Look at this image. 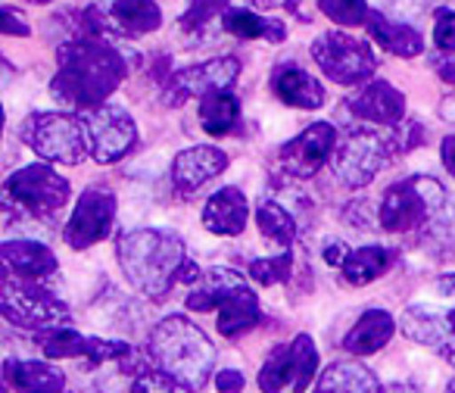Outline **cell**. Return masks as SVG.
I'll use <instances>...</instances> for the list:
<instances>
[{"label":"cell","instance_id":"cell-5","mask_svg":"<svg viewBox=\"0 0 455 393\" xmlns=\"http://www.w3.org/2000/svg\"><path fill=\"white\" fill-rule=\"evenodd\" d=\"M20 138L26 140V147H32L41 159L60 165H78L84 156H91L88 147V132L84 122L63 109H41L32 113L20 128Z\"/></svg>","mask_w":455,"mask_h":393},{"label":"cell","instance_id":"cell-43","mask_svg":"<svg viewBox=\"0 0 455 393\" xmlns=\"http://www.w3.org/2000/svg\"><path fill=\"white\" fill-rule=\"evenodd\" d=\"M349 244L347 241H340V237H324L322 241V260L328 262L331 269H340L343 266V260L349 256Z\"/></svg>","mask_w":455,"mask_h":393},{"label":"cell","instance_id":"cell-3","mask_svg":"<svg viewBox=\"0 0 455 393\" xmlns=\"http://www.w3.org/2000/svg\"><path fill=\"white\" fill-rule=\"evenodd\" d=\"M153 365L181 381L190 393H200L215 374V347L209 334L188 316H165L147 341Z\"/></svg>","mask_w":455,"mask_h":393},{"label":"cell","instance_id":"cell-22","mask_svg":"<svg viewBox=\"0 0 455 393\" xmlns=\"http://www.w3.org/2000/svg\"><path fill=\"white\" fill-rule=\"evenodd\" d=\"M243 285H250V281H247V275H241L237 269H228V266L206 269L203 278L188 291L184 306H188L190 312H200V316L203 312H219L221 306H225V300Z\"/></svg>","mask_w":455,"mask_h":393},{"label":"cell","instance_id":"cell-9","mask_svg":"<svg viewBox=\"0 0 455 393\" xmlns=\"http://www.w3.org/2000/svg\"><path fill=\"white\" fill-rule=\"evenodd\" d=\"M312 60L331 78L334 84L343 88H362L374 78L378 72V53L368 41L353 38L349 32H324L312 41Z\"/></svg>","mask_w":455,"mask_h":393},{"label":"cell","instance_id":"cell-37","mask_svg":"<svg viewBox=\"0 0 455 393\" xmlns=\"http://www.w3.org/2000/svg\"><path fill=\"white\" fill-rule=\"evenodd\" d=\"M132 393H190L181 381H175L163 368H144V372L134 378Z\"/></svg>","mask_w":455,"mask_h":393},{"label":"cell","instance_id":"cell-41","mask_svg":"<svg viewBox=\"0 0 455 393\" xmlns=\"http://www.w3.org/2000/svg\"><path fill=\"white\" fill-rule=\"evenodd\" d=\"M427 63L446 84H455V51H430Z\"/></svg>","mask_w":455,"mask_h":393},{"label":"cell","instance_id":"cell-35","mask_svg":"<svg viewBox=\"0 0 455 393\" xmlns=\"http://www.w3.org/2000/svg\"><path fill=\"white\" fill-rule=\"evenodd\" d=\"M318 10H322L331 22H337L340 28L365 26L368 16H371L365 0H318Z\"/></svg>","mask_w":455,"mask_h":393},{"label":"cell","instance_id":"cell-38","mask_svg":"<svg viewBox=\"0 0 455 393\" xmlns=\"http://www.w3.org/2000/svg\"><path fill=\"white\" fill-rule=\"evenodd\" d=\"M427 7H430V0H374V10H380V13L393 16V20H403V22L421 16Z\"/></svg>","mask_w":455,"mask_h":393},{"label":"cell","instance_id":"cell-1","mask_svg":"<svg viewBox=\"0 0 455 393\" xmlns=\"http://www.w3.org/2000/svg\"><path fill=\"white\" fill-rule=\"evenodd\" d=\"M128 60L107 38H78L60 44L57 76L51 78V94L57 103L72 109H97L125 82Z\"/></svg>","mask_w":455,"mask_h":393},{"label":"cell","instance_id":"cell-45","mask_svg":"<svg viewBox=\"0 0 455 393\" xmlns=\"http://www.w3.org/2000/svg\"><path fill=\"white\" fill-rule=\"evenodd\" d=\"M384 393H421V390L411 384H390V387H384Z\"/></svg>","mask_w":455,"mask_h":393},{"label":"cell","instance_id":"cell-12","mask_svg":"<svg viewBox=\"0 0 455 393\" xmlns=\"http://www.w3.org/2000/svg\"><path fill=\"white\" fill-rule=\"evenodd\" d=\"M116 213V194L107 188H88L82 196L76 200V210H72L69 222L63 229V241L72 250H88L94 244L107 241L109 231H113Z\"/></svg>","mask_w":455,"mask_h":393},{"label":"cell","instance_id":"cell-6","mask_svg":"<svg viewBox=\"0 0 455 393\" xmlns=\"http://www.w3.org/2000/svg\"><path fill=\"white\" fill-rule=\"evenodd\" d=\"M69 181L44 163H32L16 169L4 181V204L7 210H20L22 216H32L38 222L53 219L66 204H69Z\"/></svg>","mask_w":455,"mask_h":393},{"label":"cell","instance_id":"cell-36","mask_svg":"<svg viewBox=\"0 0 455 393\" xmlns=\"http://www.w3.org/2000/svg\"><path fill=\"white\" fill-rule=\"evenodd\" d=\"M424 138H427V132H424L421 122L405 116V119L399 122V125H393V132L387 134V144H390L393 156H399V153H411L415 147H421Z\"/></svg>","mask_w":455,"mask_h":393},{"label":"cell","instance_id":"cell-16","mask_svg":"<svg viewBox=\"0 0 455 393\" xmlns=\"http://www.w3.org/2000/svg\"><path fill=\"white\" fill-rule=\"evenodd\" d=\"M399 331H403L411 343H418V347L434 349L440 359H446L449 365L455 368V334H452V328H449V318L443 309L424 306V303L409 306V309H403V316H399Z\"/></svg>","mask_w":455,"mask_h":393},{"label":"cell","instance_id":"cell-19","mask_svg":"<svg viewBox=\"0 0 455 393\" xmlns=\"http://www.w3.org/2000/svg\"><path fill=\"white\" fill-rule=\"evenodd\" d=\"M268 88L278 97L284 107L293 109H322L328 103V91L318 82L312 72H306L303 66L297 63H281L272 69V78H268Z\"/></svg>","mask_w":455,"mask_h":393},{"label":"cell","instance_id":"cell-44","mask_svg":"<svg viewBox=\"0 0 455 393\" xmlns=\"http://www.w3.org/2000/svg\"><path fill=\"white\" fill-rule=\"evenodd\" d=\"M440 156H443V165H446V172L455 178V134H446V138H443Z\"/></svg>","mask_w":455,"mask_h":393},{"label":"cell","instance_id":"cell-10","mask_svg":"<svg viewBox=\"0 0 455 393\" xmlns=\"http://www.w3.org/2000/svg\"><path fill=\"white\" fill-rule=\"evenodd\" d=\"M390 156L393 153L390 144H387V134H378L371 125L359 122L337 144L334 172L347 188H365V184H371L384 172Z\"/></svg>","mask_w":455,"mask_h":393},{"label":"cell","instance_id":"cell-7","mask_svg":"<svg viewBox=\"0 0 455 393\" xmlns=\"http://www.w3.org/2000/svg\"><path fill=\"white\" fill-rule=\"evenodd\" d=\"M0 312L10 325L26 328L32 334L57 325H69L72 309L66 300L53 297L51 291L38 285V281L16 278V275H4V287H0Z\"/></svg>","mask_w":455,"mask_h":393},{"label":"cell","instance_id":"cell-13","mask_svg":"<svg viewBox=\"0 0 455 393\" xmlns=\"http://www.w3.org/2000/svg\"><path fill=\"white\" fill-rule=\"evenodd\" d=\"M340 134L331 122H312L278 150V165L291 178H312L334 163Z\"/></svg>","mask_w":455,"mask_h":393},{"label":"cell","instance_id":"cell-27","mask_svg":"<svg viewBox=\"0 0 455 393\" xmlns=\"http://www.w3.org/2000/svg\"><path fill=\"white\" fill-rule=\"evenodd\" d=\"M312 393H384V387L378 374L359 359H340L318 374Z\"/></svg>","mask_w":455,"mask_h":393},{"label":"cell","instance_id":"cell-11","mask_svg":"<svg viewBox=\"0 0 455 393\" xmlns=\"http://www.w3.org/2000/svg\"><path fill=\"white\" fill-rule=\"evenodd\" d=\"M84 132H88L91 159L100 165H113L125 159L138 144V125H134L132 113L116 103H103L97 109H88L82 116Z\"/></svg>","mask_w":455,"mask_h":393},{"label":"cell","instance_id":"cell-24","mask_svg":"<svg viewBox=\"0 0 455 393\" xmlns=\"http://www.w3.org/2000/svg\"><path fill=\"white\" fill-rule=\"evenodd\" d=\"M4 381L13 393H66V374L44 359H7Z\"/></svg>","mask_w":455,"mask_h":393},{"label":"cell","instance_id":"cell-46","mask_svg":"<svg viewBox=\"0 0 455 393\" xmlns=\"http://www.w3.org/2000/svg\"><path fill=\"white\" fill-rule=\"evenodd\" d=\"M446 318H449V328H452V334H455V306L452 309H446Z\"/></svg>","mask_w":455,"mask_h":393},{"label":"cell","instance_id":"cell-18","mask_svg":"<svg viewBox=\"0 0 455 393\" xmlns=\"http://www.w3.org/2000/svg\"><path fill=\"white\" fill-rule=\"evenodd\" d=\"M250 225V204L247 194L235 184L219 188L206 204H203V229L215 237H241Z\"/></svg>","mask_w":455,"mask_h":393},{"label":"cell","instance_id":"cell-30","mask_svg":"<svg viewBox=\"0 0 455 393\" xmlns=\"http://www.w3.org/2000/svg\"><path fill=\"white\" fill-rule=\"evenodd\" d=\"M196 119L209 138H225L241 125V100L235 97V91H215L200 100Z\"/></svg>","mask_w":455,"mask_h":393},{"label":"cell","instance_id":"cell-4","mask_svg":"<svg viewBox=\"0 0 455 393\" xmlns=\"http://www.w3.org/2000/svg\"><path fill=\"white\" fill-rule=\"evenodd\" d=\"M449 206L446 188L430 175H409L390 184L378 204V222L390 235H411L430 225V219Z\"/></svg>","mask_w":455,"mask_h":393},{"label":"cell","instance_id":"cell-14","mask_svg":"<svg viewBox=\"0 0 455 393\" xmlns=\"http://www.w3.org/2000/svg\"><path fill=\"white\" fill-rule=\"evenodd\" d=\"M241 76V60L237 57H212L206 63L188 66V69L175 72L165 84V97L169 107H181L188 97H203L215 94V91H231Z\"/></svg>","mask_w":455,"mask_h":393},{"label":"cell","instance_id":"cell-8","mask_svg":"<svg viewBox=\"0 0 455 393\" xmlns=\"http://www.w3.org/2000/svg\"><path fill=\"white\" fill-rule=\"evenodd\" d=\"M322 374V353L309 334H297L291 343H281L266 356L256 384L262 393H306Z\"/></svg>","mask_w":455,"mask_h":393},{"label":"cell","instance_id":"cell-39","mask_svg":"<svg viewBox=\"0 0 455 393\" xmlns=\"http://www.w3.org/2000/svg\"><path fill=\"white\" fill-rule=\"evenodd\" d=\"M434 51H455V10L443 7L434 13Z\"/></svg>","mask_w":455,"mask_h":393},{"label":"cell","instance_id":"cell-25","mask_svg":"<svg viewBox=\"0 0 455 393\" xmlns=\"http://www.w3.org/2000/svg\"><path fill=\"white\" fill-rule=\"evenodd\" d=\"M396 262L399 253L393 247H387V244H362V247L349 250V256L340 266V275L349 287H365L371 281L384 278Z\"/></svg>","mask_w":455,"mask_h":393},{"label":"cell","instance_id":"cell-17","mask_svg":"<svg viewBox=\"0 0 455 393\" xmlns=\"http://www.w3.org/2000/svg\"><path fill=\"white\" fill-rule=\"evenodd\" d=\"M349 116H355L365 125H384L393 128L405 119V97L403 91H396L384 78H371L368 84H362L353 97H347Z\"/></svg>","mask_w":455,"mask_h":393},{"label":"cell","instance_id":"cell-15","mask_svg":"<svg viewBox=\"0 0 455 393\" xmlns=\"http://www.w3.org/2000/svg\"><path fill=\"white\" fill-rule=\"evenodd\" d=\"M228 169V153L212 144L188 147V150L175 153L169 169L172 194L178 200H190L200 188H206L212 178H219Z\"/></svg>","mask_w":455,"mask_h":393},{"label":"cell","instance_id":"cell-48","mask_svg":"<svg viewBox=\"0 0 455 393\" xmlns=\"http://www.w3.org/2000/svg\"><path fill=\"white\" fill-rule=\"evenodd\" d=\"M28 4H51V0H28Z\"/></svg>","mask_w":455,"mask_h":393},{"label":"cell","instance_id":"cell-34","mask_svg":"<svg viewBox=\"0 0 455 393\" xmlns=\"http://www.w3.org/2000/svg\"><path fill=\"white\" fill-rule=\"evenodd\" d=\"M231 10V0H188V10L181 13V28L188 35H206L212 22H221Z\"/></svg>","mask_w":455,"mask_h":393},{"label":"cell","instance_id":"cell-20","mask_svg":"<svg viewBox=\"0 0 455 393\" xmlns=\"http://www.w3.org/2000/svg\"><path fill=\"white\" fill-rule=\"evenodd\" d=\"M4 256V269L16 278L26 281H44L60 272V260L47 244L32 241V237H20V241H7L0 247Z\"/></svg>","mask_w":455,"mask_h":393},{"label":"cell","instance_id":"cell-26","mask_svg":"<svg viewBox=\"0 0 455 393\" xmlns=\"http://www.w3.org/2000/svg\"><path fill=\"white\" fill-rule=\"evenodd\" d=\"M215 316H219L215 328H219V334L225 337V341H241L243 334H250V331L262 322L259 297H256L253 287L243 285L225 300V306H221Z\"/></svg>","mask_w":455,"mask_h":393},{"label":"cell","instance_id":"cell-21","mask_svg":"<svg viewBox=\"0 0 455 393\" xmlns=\"http://www.w3.org/2000/svg\"><path fill=\"white\" fill-rule=\"evenodd\" d=\"M396 328L399 318L390 316L387 309H365L355 318L353 328L347 331V337H343V349L349 356H359V359L362 356H374L393 341Z\"/></svg>","mask_w":455,"mask_h":393},{"label":"cell","instance_id":"cell-29","mask_svg":"<svg viewBox=\"0 0 455 393\" xmlns=\"http://www.w3.org/2000/svg\"><path fill=\"white\" fill-rule=\"evenodd\" d=\"M221 28L228 35H235L241 41H268V44H281L287 38V26L281 20L259 13V10L247 7H231L221 20Z\"/></svg>","mask_w":455,"mask_h":393},{"label":"cell","instance_id":"cell-32","mask_svg":"<svg viewBox=\"0 0 455 393\" xmlns=\"http://www.w3.org/2000/svg\"><path fill=\"white\" fill-rule=\"evenodd\" d=\"M88 341L91 337L76 331L72 325H57V328H47L35 334V343H38L47 359H84Z\"/></svg>","mask_w":455,"mask_h":393},{"label":"cell","instance_id":"cell-23","mask_svg":"<svg viewBox=\"0 0 455 393\" xmlns=\"http://www.w3.org/2000/svg\"><path fill=\"white\" fill-rule=\"evenodd\" d=\"M365 28L374 44L384 47L387 53H393V57H399V60H411L424 53V35L418 32L411 22L393 20V16L380 13V10H371Z\"/></svg>","mask_w":455,"mask_h":393},{"label":"cell","instance_id":"cell-47","mask_svg":"<svg viewBox=\"0 0 455 393\" xmlns=\"http://www.w3.org/2000/svg\"><path fill=\"white\" fill-rule=\"evenodd\" d=\"M446 393H455V374L449 378V384H446Z\"/></svg>","mask_w":455,"mask_h":393},{"label":"cell","instance_id":"cell-31","mask_svg":"<svg viewBox=\"0 0 455 393\" xmlns=\"http://www.w3.org/2000/svg\"><path fill=\"white\" fill-rule=\"evenodd\" d=\"M256 229H259V235L266 237L268 244H275V247H281V250H291L299 235L297 219H293L278 200H262V204L256 206Z\"/></svg>","mask_w":455,"mask_h":393},{"label":"cell","instance_id":"cell-28","mask_svg":"<svg viewBox=\"0 0 455 393\" xmlns=\"http://www.w3.org/2000/svg\"><path fill=\"white\" fill-rule=\"evenodd\" d=\"M107 10L116 38H144L163 26V10L156 0H113Z\"/></svg>","mask_w":455,"mask_h":393},{"label":"cell","instance_id":"cell-2","mask_svg":"<svg viewBox=\"0 0 455 393\" xmlns=\"http://www.w3.org/2000/svg\"><path fill=\"white\" fill-rule=\"evenodd\" d=\"M116 260L134 291L147 300H165L172 287L181 285L188 253L175 231L134 229L116 241Z\"/></svg>","mask_w":455,"mask_h":393},{"label":"cell","instance_id":"cell-42","mask_svg":"<svg viewBox=\"0 0 455 393\" xmlns=\"http://www.w3.org/2000/svg\"><path fill=\"white\" fill-rule=\"evenodd\" d=\"M247 387V378H243L241 368H221L215 372V390L219 393H243Z\"/></svg>","mask_w":455,"mask_h":393},{"label":"cell","instance_id":"cell-40","mask_svg":"<svg viewBox=\"0 0 455 393\" xmlns=\"http://www.w3.org/2000/svg\"><path fill=\"white\" fill-rule=\"evenodd\" d=\"M0 20H4V26H0V32L7 35V38H28L32 35V26H28L26 13H20L16 7H4V13H0Z\"/></svg>","mask_w":455,"mask_h":393},{"label":"cell","instance_id":"cell-33","mask_svg":"<svg viewBox=\"0 0 455 393\" xmlns=\"http://www.w3.org/2000/svg\"><path fill=\"white\" fill-rule=\"evenodd\" d=\"M247 275L256 281L259 287H275V285H287L293 278V250H281L272 256H259L247 266Z\"/></svg>","mask_w":455,"mask_h":393},{"label":"cell","instance_id":"cell-49","mask_svg":"<svg viewBox=\"0 0 455 393\" xmlns=\"http://www.w3.org/2000/svg\"><path fill=\"white\" fill-rule=\"evenodd\" d=\"M4 393H13V390H10V387H7V390H4Z\"/></svg>","mask_w":455,"mask_h":393}]
</instances>
